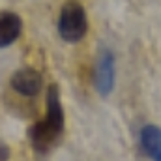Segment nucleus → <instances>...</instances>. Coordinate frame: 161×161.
I'll return each instance as SVG.
<instances>
[{
    "mask_svg": "<svg viewBox=\"0 0 161 161\" xmlns=\"http://www.w3.org/2000/svg\"><path fill=\"white\" fill-rule=\"evenodd\" d=\"M64 131V111L58 97V88L53 84L47 90V114L45 118L34 124L28 131L30 144L36 152L45 154L49 152L60 139Z\"/></svg>",
    "mask_w": 161,
    "mask_h": 161,
    "instance_id": "1",
    "label": "nucleus"
},
{
    "mask_svg": "<svg viewBox=\"0 0 161 161\" xmlns=\"http://www.w3.org/2000/svg\"><path fill=\"white\" fill-rule=\"evenodd\" d=\"M88 19L84 9L75 2H68L58 15V34L68 43H77L86 36Z\"/></svg>",
    "mask_w": 161,
    "mask_h": 161,
    "instance_id": "2",
    "label": "nucleus"
},
{
    "mask_svg": "<svg viewBox=\"0 0 161 161\" xmlns=\"http://www.w3.org/2000/svg\"><path fill=\"white\" fill-rule=\"evenodd\" d=\"M96 88L101 96H109L114 88V80H116V60H114V54L105 49L99 58H97V64H96Z\"/></svg>",
    "mask_w": 161,
    "mask_h": 161,
    "instance_id": "3",
    "label": "nucleus"
},
{
    "mask_svg": "<svg viewBox=\"0 0 161 161\" xmlns=\"http://www.w3.org/2000/svg\"><path fill=\"white\" fill-rule=\"evenodd\" d=\"M41 86H43V79L41 75L32 69V68H25V69H19L11 75V88L25 96V97H32L36 94H40Z\"/></svg>",
    "mask_w": 161,
    "mask_h": 161,
    "instance_id": "4",
    "label": "nucleus"
},
{
    "mask_svg": "<svg viewBox=\"0 0 161 161\" xmlns=\"http://www.w3.org/2000/svg\"><path fill=\"white\" fill-rule=\"evenodd\" d=\"M21 17L13 11H0V49L9 47L21 36Z\"/></svg>",
    "mask_w": 161,
    "mask_h": 161,
    "instance_id": "5",
    "label": "nucleus"
},
{
    "mask_svg": "<svg viewBox=\"0 0 161 161\" xmlns=\"http://www.w3.org/2000/svg\"><path fill=\"white\" fill-rule=\"evenodd\" d=\"M141 148L152 161H161V127L158 125H144L141 129Z\"/></svg>",
    "mask_w": 161,
    "mask_h": 161,
    "instance_id": "6",
    "label": "nucleus"
},
{
    "mask_svg": "<svg viewBox=\"0 0 161 161\" xmlns=\"http://www.w3.org/2000/svg\"><path fill=\"white\" fill-rule=\"evenodd\" d=\"M9 159V148L6 144H0V161H8Z\"/></svg>",
    "mask_w": 161,
    "mask_h": 161,
    "instance_id": "7",
    "label": "nucleus"
}]
</instances>
